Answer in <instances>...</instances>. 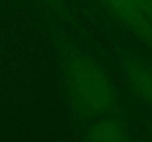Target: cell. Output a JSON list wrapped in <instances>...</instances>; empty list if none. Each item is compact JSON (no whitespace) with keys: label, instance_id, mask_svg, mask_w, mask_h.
<instances>
[{"label":"cell","instance_id":"obj_5","mask_svg":"<svg viewBox=\"0 0 152 142\" xmlns=\"http://www.w3.org/2000/svg\"><path fill=\"white\" fill-rule=\"evenodd\" d=\"M148 13H149V16L152 18V0H136Z\"/></svg>","mask_w":152,"mask_h":142},{"label":"cell","instance_id":"obj_1","mask_svg":"<svg viewBox=\"0 0 152 142\" xmlns=\"http://www.w3.org/2000/svg\"><path fill=\"white\" fill-rule=\"evenodd\" d=\"M64 86L68 104L75 117L95 120L111 114L117 104V92L105 70L87 53L71 52L62 64Z\"/></svg>","mask_w":152,"mask_h":142},{"label":"cell","instance_id":"obj_3","mask_svg":"<svg viewBox=\"0 0 152 142\" xmlns=\"http://www.w3.org/2000/svg\"><path fill=\"white\" fill-rule=\"evenodd\" d=\"M84 142H132V133L121 117L106 114L90 121Z\"/></svg>","mask_w":152,"mask_h":142},{"label":"cell","instance_id":"obj_4","mask_svg":"<svg viewBox=\"0 0 152 142\" xmlns=\"http://www.w3.org/2000/svg\"><path fill=\"white\" fill-rule=\"evenodd\" d=\"M40 1L45 3L46 6H49L50 9L56 10V12H59V10H61V6H62L61 0H40Z\"/></svg>","mask_w":152,"mask_h":142},{"label":"cell","instance_id":"obj_2","mask_svg":"<svg viewBox=\"0 0 152 142\" xmlns=\"http://www.w3.org/2000/svg\"><path fill=\"white\" fill-rule=\"evenodd\" d=\"M123 76L132 89L143 104L152 108V65L143 59L127 56L121 61Z\"/></svg>","mask_w":152,"mask_h":142}]
</instances>
